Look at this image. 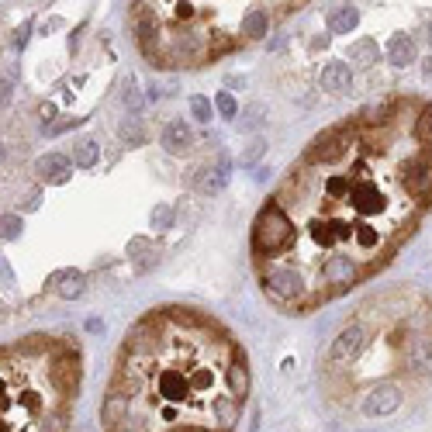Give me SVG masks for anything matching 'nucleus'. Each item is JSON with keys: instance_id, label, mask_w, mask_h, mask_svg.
Wrapping results in <instances>:
<instances>
[{"instance_id": "nucleus-1", "label": "nucleus", "mask_w": 432, "mask_h": 432, "mask_svg": "<svg viewBox=\"0 0 432 432\" xmlns=\"http://www.w3.org/2000/svg\"><path fill=\"white\" fill-rule=\"evenodd\" d=\"M426 97H391L311 138L270 204L287 221L284 253L260 267L273 304L308 315L367 284L432 208V145L419 135Z\"/></svg>"}, {"instance_id": "nucleus-2", "label": "nucleus", "mask_w": 432, "mask_h": 432, "mask_svg": "<svg viewBox=\"0 0 432 432\" xmlns=\"http://www.w3.org/2000/svg\"><path fill=\"white\" fill-rule=\"evenodd\" d=\"M245 394L249 363L236 336L215 315L166 304L125 332L101 426L104 432H236Z\"/></svg>"}, {"instance_id": "nucleus-3", "label": "nucleus", "mask_w": 432, "mask_h": 432, "mask_svg": "<svg viewBox=\"0 0 432 432\" xmlns=\"http://www.w3.org/2000/svg\"><path fill=\"white\" fill-rule=\"evenodd\" d=\"M80 350L70 339L28 336L0 350V432H70Z\"/></svg>"}, {"instance_id": "nucleus-4", "label": "nucleus", "mask_w": 432, "mask_h": 432, "mask_svg": "<svg viewBox=\"0 0 432 432\" xmlns=\"http://www.w3.org/2000/svg\"><path fill=\"white\" fill-rule=\"evenodd\" d=\"M239 4H132V25L153 66H201L232 52L243 35Z\"/></svg>"}, {"instance_id": "nucleus-5", "label": "nucleus", "mask_w": 432, "mask_h": 432, "mask_svg": "<svg viewBox=\"0 0 432 432\" xmlns=\"http://www.w3.org/2000/svg\"><path fill=\"white\" fill-rule=\"evenodd\" d=\"M35 170H38V177H42L45 184H66V180H70V173H73L70 160H66V156H59V153L42 156V160L35 162Z\"/></svg>"}, {"instance_id": "nucleus-6", "label": "nucleus", "mask_w": 432, "mask_h": 432, "mask_svg": "<svg viewBox=\"0 0 432 432\" xmlns=\"http://www.w3.org/2000/svg\"><path fill=\"white\" fill-rule=\"evenodd\" d=\"M49 287H52V291H55L59 297L73 301V297H80V294H83L87 280H83V273H80V270H59V273H52Z\"/></svg>"}, {"instance_id": "nucleus-7", "label": "nucleus", "mask_w": 432, "mask_h": 432, "mask_svg": "<svg viewBox=\"0 0 432 432\" xmlns=\"http://www.w3.org/2000/svg\"><path fill=\"white\" fill-rule=\"evenodd\" d=\"M350 66L346 62H328L322 70V90H328V94H346L350 90Z\"/></svg>"}, {"instance_id": "nucleus-8", "label": "nucleus", "mask_w": 432, "mask_h": 432, "mask_svg": "<svg viewBox=\"0 0 432 432\" xmlns=\"http://www.w3.org/2000/svg\"><path fill=\"white\" fill-rule=\"evenodd\" d=\"M190 145H194V132H190L184 121L166 125V132H162V149L166 153H187Z\"/></svg>"}, {"instance_id": "nucleus-9", "label": "nucleus", "mask_w": 432, "mask_h": 432, "mask_svg": "<svg viewBox=\"0 0 432 432\" xmlns=\"http://www.w3.org/2000/svg\"><path fill=\"white\" fill-rule=\"evenodd\" d=\"M228 170H232L228 156H218V160H215V170H211V166L204 170V177H201V190H204V194H218V190L228 184Z\"/></svg>"}, {"instance_id": "nucleus-10", "label": "nucleus", "mask_w": 432, "mask_h": 432, "mask_svg": "<svg viewBox=\"0 0 432 432\" xmlns=\"http://www.w3.org/2000/svg\"><path fill=\"white\" fill-rule=\"evenodd\" d=\"M356 21H360V11L356 7H336L332 14H328V31H336V35H350L353 28H356Z\"/></svg>"}, {"instance_id": "nucleus-11", "label": "nucleus", "mask_w": 432, "mask_h": 432, "mask_svg": "<svg viewBox=\"0 0 432 432\" xmlns=\"http://www.w3.org/2000/svg\"><path fill=\"white\" fill-rule=\"evenodd\" d=\"M387 59H391L394 66H408V62H415V42H411L408 35H394V38H391V45H387Z\"/></svg>"}, {"instance_id": "nucleus-12", "label": "nucleus", "mask_w": 432, "mask_h": 432, "mask_svg": "<svg viewBox=\"0 0 432 432\" xmlns=\"http://www.w3.org/2000/svg\"><path fill=\"white\" fill-rule=\"evenodd\" d=\"M267 28H270L267 7H253V11H245V18H243V35L245 38H260V35H267Z\"/></svg>"}, {"instance_id": "nucleus-13", "label": "nucleus", "mask_w": 432, "mask_h": 432, "mask_svg": "<svg viewBox=\"0 0 432 432\" xmlns=\"http://www.w3.org/2000/svg\"><path fill=\"white\" fill-rule=\"evenodd\" d=\"M350 55L356 59V62H363V66H374V62H377V55H380L377 42H374V38H360V42L350 49Z\"/></svg>"}, {"instance_id": "nucleus-14", "label": "nucleus", "mask_w": 432, "mask_h": 432, "mask_svg": "<svg viewBox=\"0 0 432 432\" xmlns=\"http://www.w3.org/2000/svg\"><path fill=\"white\" fill-rule=\"evenodd\" d=\"M97 156H101V145H97V142H90V138H87V142H80V145L73 149V162H77V166H83V170H90V166L97 162Z\"/></svg>"}, {"instance_id": "nucleus-15", "label": "nucleus", "mask_w": 432, "mask_h": 432, "mask_svg": "<svg viewBox=\"0 0 432 432\" xmlns=\"http://www.w3.org/2000/svg\"><path fill=\"white\" fill-rule=\"evenodd\" d=\"M260 121H263V108H260V104H249L243 114V121H239V128H243V132H256Z\"/></svg>"}, {"instance_id": "nucleus-16", "label": "nucleus", "mask_w": 432, "mask_h": 432, "mask_svg": "<svg viewBox=\"0 0 432 432\" xmlns=\"http://www.w3.org/2000/svg\"><path fill=\"white\" fill-rule=\"evenodd\" d=\"M18 232H21V218L18 215L0 218V239H4V243H7V239H18Z\"/></svg>"}, {"instance_id": "nucleus-17", "label": "nucleus", "mask_w": 432, "mask_h": 432, "mask_svg": "<svg viewBox=\"0 0 432 432\" xmlns=\"http://www.w3.org/2000/svg\"><path fill=\"white\" fill-rule=\"evenodd\" d=\"M263 153H267V142H263V138H253V142H249V149L239 156V162H243V166H253V162L260 160Z\"/></svg>"}, {"instance_id": "nucleus-18", "label": "nucleus", "mask_w": 432, "mask_h": 432, "mask_svg": "<svg viewBox=\"0 0 432 432\" xmlns=\"http://www.w3.org/2000/svg\"><path fill=\"white\" fill-rule=\"evenodd\" d=\"M190 111L197 121H211V101L208 97H190Z\"/></svg>"}, {"instance_id": "nucleus-19", "label": "nucleus", "mask_w": 432, "mask_h": 432, "mask_svg": "<svg viewBox=\"0 0 432 432\" xmlns=\"http://www.w3.org/2000/svg\"><path fill=\"white\" fill-rule=\"evenodd\" d=\"M215 104H218V111H221L225 118H236V114H239V108H236V97H232L228 90H221V94H218Z\"/></svg>"}, {"instance_id": "nucleus-20", "label": "nucleus", "mask_w": 432, "mask_h": 432, "mask_svg": "<svg viewBox=\"0 0 432 432\" xmlns=\"http://www.w3.org/2000/svg\"><path fill=\"white\" fill-rule=\"evenodd\" d=\"M170 221H173V211H170V208H156V211H153V225H156V228H170Z\"/></svg>"}, {"instance_id": "nucleus-21", "label": "nucleus", "mask_w": 432, "mask_h": 432, "mask_svg": "<svg viewBox=\"0 0 432 432\" xmlns=\"http://www.w3.org/2000/svg\"><path fill=\"white\" fill-rule=\"evenodd\" d=\"M121 138H128V142H142V132H138V125H121Z\"/></svg>"}, {"instance_id": "nucleus-22", "label": "nucleus", "mask_w": 432, "mask_h": 432, "mask_svg": "<svg viewBox=\"0 0 432 432\" xmlns=\"http://www.w3.org/2000/svg\"><path fill=\"white\" fill-rule=\"evenodd\" d=\"M125 104L128 108H138V94H135V80L128 77V87H125Z\"/></svg>"}, {"instance_id": "nucleus-23", "label": "nucleus", "mask_w": 432, "mask_h": 432, "mask_svg": "<svg viewBox=\"0 0 432 432\" xmlns=\"http://www.w3.org/2000/svg\"><path fill=\"white\" fill-rule=\"evenodd\" d=\"M11 104V80H0V108Z\"/></svg>"}, {"instance_id": "nucleus-24", "label": "nucleus", "mask_w": 432, "mask_h": 432, "mask_svg": "<svg viewBox=\"0 0 432 432\" xmlns=\"http://www.w3.org/2000/svg\"><path fill=\"white\" fill-rule=\"evenodd\" d=\"M0 280H4V284H11V267H7L4 260H0Z\"/></svg>"}, {"instance_id": "nucleus-25", "label": "nucleus", "mask_w": 432, "mask_h": 432, "mask_svg": "<svg viewBox=\"0 0 432 432\" xmlns=\"http://www.w3.org/2000/svg\"><path fill=\"white\" fill-rule=\"evenodd\" d=\"M426 77H432V59H426Z\"/></svg>"}, {"instance_id": "nucleus-26", "label": "nucleus", "mask_w": 432, "mask_h": 432, "mask_svg": "<svg viewBox=\"0 0 432 432\" xmlns=\"http://www.w3.org/2000/svg\"><path fill=\"white\" fill-rule=\"evenodd\" d=\"M0 160H4V145H0Z\"/></svg>"}, {"instance_id": "nucleus-27", "label": "nucleus", "mask_w": 432, "mask_h": 432, "mask_svg": "<svg viewBox=\"0 0 432 432\" xmlns=\"http://www.w3.org/2000/svg\"><path fill=\"white\" fill-rule=\"evenodd\" d=\"M429 45H432V28H429Z\"/></svg>"}]
</instances>
